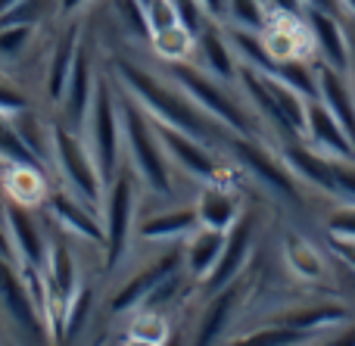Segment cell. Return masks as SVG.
<instances>
[{
  "mask_svg": "<svg viewBox=\"0 0 355 346\" xmlns=\"http://www.w3.org/2000/svg\"><path fill=\"white\" fill-rule=\"evenodd\" d=\"M50 19H60V0H19L10 10L0 12V28L6 25H47Z\"/></svg>",
  "mask_w": 355,
  "mask_h": 346,
  "instance_id": "obj_31",
  "label": "cell"
},
{
  "mask_svg": "<svg viewBox=\"0 0 355 346\" xmlns=\"http://www.w3.org/2000/svg\"><path fill=\"white\" fill-rule=\"evenodd\" d=\"M12 3H19V0H0V12H3V10H10Z\"/></svg>",
  "mask_w": 355,
  "mask_h": 346,
  "instance_id": "obj_45",
  "label": "cell"
},
{
  "mask_svg": "<svg viewBox=\"0 0 355 346\" xmlns=\"http://www.w3.org/2000/svg\"><path fill=\"white\" fill-rule=\"evenodd\" d=\"M193 62L200 69H206L209 75H215L218 81H225V85H237V78H240V56L234 53L221 22H212L196 37Z\"/></svg>",
  "mask_w": 355,
  "mask_h": 346,
  "instance_id": "obj_19",
  "label": "cell"
},
{
  "mask_svg": "<svg viewBox=\"0 0 355 346\" xmlns=\"http://www.w3.org/2000/svg\"><path fill=\"white\" fill-rule=\"evenodd\" d=\"M340 10H343L349 19H355V0H340Z\"/></svg>",
  "mask_w": 355,
  "mask_h": 346,
  "instance_id": "obj_43",
  "label": "cell"
},
{
  "mask_svg": "<svg viewBox=\"0 0 355 346\" xmlns=\"http://www.w3.org/2000/svg\"><path fill=\"white\" fill-rule=\"evenodd\" d=\"M110 10L119 22V31L131 41H150V28H147V16H144V3L141 0H110Z\"/></svg>",
  "mask_w": 355,
  "mask_h": 346,
  "instance_id": "obj_33",
  "label": "cell"
},
{
  "mask_svg": "<svg viewBox=\"0 0 355 346\" xmlns=\"http://www.w3.org/2000/svg\"><path fill=\"white\" fill-rule=\"evenodd\" d=\"M119 94V116H122V141L125 162L137 172L144 184V197L150 200H172L175 197V166L159 141L156 122L128 91L116 81Z\"/></svg>",
  "mask_w": 355,
  "mask_h": 346,
  "instance_id": "obj_2",
  "label": "cell"
},
{
  "mask_svg": "<svg viewBox=\"0 0 355 346\" xmlns=\"http://www.w3.org/2000/svg\"><path fill=\"white\" fill-rule=\"evenodd\" d=\"M166 75L200 106L206 116H212L231 135L243 137H259L262 135V119L252 112V106L246 103V97H237L231 91L234 85H225L215 75H209L206 69H200L193 60L184 62H168Z\"/></svg>",
  "mask_w": 355,
  "mask_h": 346,
  "instance_id": "obj_3",
  "label": "cell"
},
{
  "mask_svg": "<svg viewBox=\"0 0 355 346\" xmlns=\"http://www.w3.org/2000/svg\"><path fill=\"white\" fill-rule=\"evenodd\" d=\"M91 3H94V0H60V19H62V22L78 19Z\"/></svg>",
  "mask_w": 355,
  "mask_h": 346,
  "instance_id": "obj_40",
  "label": "cell"
},
{
  "mask_svg": "<svg viewBox=\"0 0 355 346\" xmlns=\"http://www.w3.org/2000/svg\"><path fill=\"white\" fill-rule=\"evenodd\" d=\"M97 78H100V72L94 69V53L81 41L75 62H72V72H69V81H66V91H62V100L56 106V122L69 125L75 131L85 128L87 110H91L94 91H97Z\"/></svg>",
  "mask_w": 355,
  "mask_h": 346,
  "instance_id": "obj_13",
  "label": "cell"
},
{
  "mask_svg": "<svg viewBox=\"0 0 355 346\" xmlns=\"http://www.w3.org/2000/svg\"><path fill=\"white\" fill-rule=\"evenodd\" d=\"M252 241H256V216L243 209V216L227 228V241H225V250H221V259H218V266L212 268V275L202 281V291L206 293L221 291V287L231 284L234 278H240L252 256Z\"/></svg>",
  "mask_w": 355,
  "mask_h": 346,
  "instance_id": "obj_15",
  "label": "cell"
},
{
  "mask_svg": "<svg viewBox=\"0 0 355 346\" xmlns=\"http://www.w3.org/2000/svg\"><path fill=\"white\" fill-rule=\"evenodd\" d=\"M225 241H227V231L209 228V225H196V228L181 241L184 272L190 275L193 284L202 287V281L212 275V268L218 266V259H221Z\"/></svg>",
  "mask_w": 355,
  "mask_h": 346,
  "instance_id": "obj_21",
  "label": "cell"
},
{
  "mask_svg": "<svg viewBox=\"0 0 355 346\" xmlns=\"http://www.w3.org/2000/svg\"><path fill=\"white\" fill-rule=\"evenodd\" d=\"M259 35H262V44L268 50V56L275 60V66L284 60L309 56V50H312V37H309L302 16H277V12H271L268 25Z\"/></svg>",
  "mask_w": 355,
  "mask_h": 346,
  "instance_id": "obj_20",
  "label": "cell"
},
{
  "mask_svg": "<svg viewBox=\"0 0 355 346\" xmlns=\"http://www.w3.org/2000/svg\"><path fill=\"white\" fill-rule=\"evenodd\" d=\"M306 19L309 37H312V53L318 62L337 69V72L349 75L352 69V41H349V28L340 22V12H327V10H312L309 6L302 12Z\"/></svg>",
  "mask_w": 355,
  "mask_h": 346,
  "instance_id": "obj_12",
  "label": "cell"
},
{
  "mask_svg": "<svg viewBox=\"0 0 355 346\" xmlns=\"http://www.w3.org/2000/svg\"><path fill=\"white\" fill-rule=\"evenodd\" d=\"M193 206H196L200 225L221 228V231H227L243 216L240 193L234 191L231 181H209V184H200V191H196V197H193Z\"/></svg>",
  "mask_w": 355,
  "mask_h": 346,
  "instance_id": "obj_22",
  "label": "cell"
},
{
  "mask_svg": "<svg viewBox=\"0 0 355 346\" xmlns=\"http://www.w3.org/2000/svg\"><path fill=\"white\" fill-rule=\"evenodd\" d=\"M309 144L315 150L327 156H337V159H355V144L352 137L346 135V128L340 125V119L321 103L318 97L309 100L306 106V131H302Z\"/></svg>",
  "mask_w": 355,
  "mask_h": 346,
  "instance_id": "obj_18",
  "label": "cell"
},
{
  "mask_svg": "<svg viewBox=\"0 0 355 346\" xmlns=\"http://www.w3.org/2000/svg\"><path fill=\"white\" fill-rule=\"evenodd\" d=\"M112 78H116L153 119H159V122H166V125H175V128H181V131H187V135L200 137V141L212 144V147L225 150V141L231 131H225L212 116H206L168 75L162 78L153 69H144L141 62H135V60H112Z\"/></svg>",
  "mask_w": 355,
  "mask_h": 346,
  "instance_id": "obj_1",
  "label": "cell"
},
{
  "mask_svg": "<svg viewBox=\"0 0 355 346\" xmlns=\"http://www.w3.org/2000/svg\"><path fill=\"white\" fill-rule=\"evenodd\" d=\"M144 203V184L137 172L122 162L116 178L106 184L103 193V268L106 275H116L125 268L135 247V225Z\"/></svg>",
  "mask_w": 355,
  "mask_h": 346,
  "instance_id": "obj_4",
  "label": "cell"
},
{
  "mask_svg": "<svg viewBox=\"0 0 355 346\" xmlns=\"http://www.w3.org/2000/svg\"><path fill=\"white\" fill-rule=\"evenodd\" d=\"M144 16H147L150 35H153V31H166V28H172V25H181L178 22L175 0H150V3H144Z\"/></svg>",
  "mask_w": 355,
  "mask_h": 346,
  "instance_id": "obj_36",
  "label": "cell"
},
{
  "mask_svg": "<svg viewBox=\"0 0 355 346\" xmlns=\"http://www.w3.org/2000/svg\"><path fill=\"white\" fill-rule=\"evenodd\" d=\"M94 315V284L91 281H81V287L75 291V297L69 300L66 312H62V328H60V343L78 340L81 331L87 328Z\"/></svg>",
  "mask_w": 355,
  "mask_h": 346,
  "instance_id": "obj_30",
  "label": "cell"
},
{
  "mask_svg": "<svg viewBox=\"0 0 355 346\" xmlns=\"http://www.w3.org/2000/svg\"><path fill=\"white\" fill-rule=\"evenodd\" d=\"M284 262L300 281H321L327 275V262L318 253L312 241L302 234H287L284 237Z\"/></svg>",
  "mask_w": 355,
  "mask_h": 346,
  "instance_id": "obj_26",
  "label": "cell"
},
{
  "mask_svg": "<svg viewBox=\"0 0 355 346\" xmlns=\"http://www.w3.org/2000/svg\"><path fill=\"white\" fill-rule=\"evenodd\" d=\"M315 69H318V100L340 119V125L346 128V135L352 137L355 144V85L346 72H337V69L324 66V62L315 60Z\"/></svg>",
  "mask_w": 355,
  "mask_h": 346,
  "instance_id": "obj_23",
  "label": "cell"
},
{
  "mask_svg": "<svg viewBox=\"0 0 355 346\" xmlns=\"http://www.w3.org/2000/svg\"><path fill=\"white\" fill-rule=\"evenodd\" d=\"M147 44L156 60H162L166 66L168 62L193 60V50H196V37L190 35L184 25H172V28H166V31H153Z\"/></svg>",
  "mask_w": 355,
  "mask_h": 346,
  "instance_id": "obj_28",
  "label": "cell"
},
{
  "mask_svg": "<svg viewBox=\"0 0 355 346\" xmlns=\"http://www.w3.org/2000/svg\"><path fill=\"white\" fill-rule=\"evenodd\" d=\"M78 47H81L78 19H69L66 31H60V37L50 44V53H47V60H44V72H41V100L50 106V110L60 106Z\"/></svg>",
  "mask_w": 355,
  "mask_h": 346,
  "instance_id": "obj_16",
  "label": "cell"
},
{
  "mask_svg": "<svg viewBox=\"0 0 355 346\" xmlns=\"http://www.w3.org/2000/svg\"><path fill=\"white\" fill-rule=\"evenodd\" d=\"M31 100L28 94H22L16 85H10V81L3 78V72H0V112H10V116H16V112L28 110Z\"/></svg>",
  "mask_w": 355,
  "mask_h": 346,
  "instance_id": "obj_38",
  "label": "cell"
},
{
  "mask_svg": "<svg viewBox=\"0 0 355 346\" xmlns=\"http://www.w3.org/2000/svg\"><path fill=\"white\" fill-rule=\"evenodd\" d=\"M225 153L237 162L243 172H250L252 178H259L265 187H271L275 193L287 200H300V178L290 172V166L284 162L281 153L268 150L259 137H243V135H227Z\"/></svg>",
  "mask_w": 355,
  "mask_h": 346,
  "instance_id": "obj_8",
  "label": "cell"
},
{
  "mask_svg": "<svg viewBox=\"0 0 355 346\" xmlns=\"http://www.w3.org/2000/svg\"><path fill=\"white\" fill-rule=\"evenodd\" d=\"M200 225L193 203H168L159 209H141L135 225V241L141 243H181Z\"/></svg>",
  "mask_w": 355,
  "mask_h": 346,
  "instance_id": "obj_14",
  "label": "cell"
},
{
  "mask_svg": "<svg viewBox=\"0 0 355 346\" xmlns=\"http://www.w3.org/2000/svg\"><path fill=\"white\" fill-rule=\"evenodd\" d=\"M202 6H206V12L215 19V22H225V6L227 0H200Z\"/></svg>",
  "mask_w": 355,
  "mask_h": 346,
  "instance_id": "obj_41",
  "label": "cell"
},
{
  "mask_svg": "<svg viewBox=\"0 0 355 346\" xmlns=\"http://www.w3.org/2000/svg\"><path fill=\"white\" fill-rule=\"evenodd\" d=\"M346 28H349V41H352V56H355V19H349V25H346Z\"/></svg>",
  "mask_w": 355,
  "mask_h": 346,
  "instance_id": "obj_44",
  "label": "cell"
},
{
  "mask_svg": "<svg viewBox=\"0 0 355 346\" xmlns=\"http://www.w3.org/2000/svg\"><path fill=\"white\" fill-rule=\"evenodd\" d=\"M306 3V10L312 6V10H327V12H343L340 10V0H302Z\"/></svg>",
  "mask_w": 355,
  "mask_h": 346,
  "instance_id": "obj_42",
  "label": "cell"
},
{
  "mask_svg": "<svg viewBox=\"0 0 355 346\" xmlns=\"http://www.w3.org/2000/svg\"><path fill=\"white\" fill-rule=\"evenodd\" d=\"M0 184L10 200H19L25 206H41L47 197V172L37 166H12V162H0Z\"/></svg>",
  "mask_w": 355,
  "mask_h": 346,
  "instance_id": "obj_24",
  "label": "cell"
},
{
  "mask_svg": "<svg viewBox=\"0 0 355 346\" xmlns=\"http://www.w3.org/2000/svg\"><path fill=\"white\" fill-rule=\"evenodd\" d=\"M81 135H85L87 147H91L94 162H97L103 181L110 184L125 162L122 116H119V94H116V78H112V72H100L97 91H94V100H91V110H87Z\"/></svg>",
  "mask_w": 355,
  "mask_h": 346,
  "instance_id": "obj_5",
  "label": "cell"
},
{
  "mask_svg": "<svg viewBox=\"0 0 355 346\" xmlns=\"http://www.w3.org/2000/svg\"><path fill=\"white\" fill-rule=\"evenodd\" d=\"M352 318V312L340 303H315V306H300V309H290V312H281L277 322H287L293 328H302V331H327V328H340Z\"/></svg>",
  "mask_w": 355,
  "mask_h": 346,
  "instance_id": "obj_25",
  "label": "cell"
},
{
  "mask_svg": "<svg viewBox=\"0 0 355 346\" xmlns=\"http://www.w3.org/2000/svg\"><path fill=\"white\" fill-rule=\"evenodd\" d=\"M175 10H178V22H181L193 37H200L202 31L215 22L200 0H175Z\"/></svg>",
  "mask_w": 355,
  "mask_h": 346,
  "instance_id": "obj_35",
  "label": "cell"
},
{
  "mask_svg": "<svg viewBox=\"0 0 355 346\" xmlns=\"http://www.w3.org/2000/svg\"><path fill=\"white\" fill-rule=\"evenodd\" d=\"M268 6L265 0H227L225 6V22L231 28H243V31H262L268 25Z\"/></svg>",
  "mask_w": 355,
  "mask_h": 346,
  "instance_id": "obj_32",
  "label": "cell"
},
{
  "mask_svg": "<svg viewBox=\"0 0 355 346\" xmlns=\"http://www.w3.org/2000/svg\"><path fill=\"white\" fill-rule=\"evenodd\" d=\"M41 216L53 228H60L62 234L75 237L78 243H91V247L103 250V218H100V209H94L91 203L75 197L62 184L47 191V197L41 203Z\"/></svg>",
  "mask_w": 355,
  "mask_h": 346,
  "instance_id": "obj_10",
  "label": "cell"
},
{
  "mask_svg": "<svg viewBox=\"0 0 355 346\" xmlns=\"http://www.w3.org/2000/svg\"><path fill=\"white\" fill-rule=\"evenodd\" d=\"M37 212H41V206H25L6 197V231H10L19 272H44L50 228L47 218H41Z\"/></svg>",
  "mask_w": 355,
  "mask_h": 346,
  "instance_id": "obj_11",
  "label": "cell"
},
{
  "mask_svg": "<svg viewBox=\"0 0 355 346\" xmlns=\"http://www.w3.org/2000/svg\"><path fill=\"white\" fill-rule=\"evenodd\" d=\"M243 340L246 343H268V346H300V343H312L315 334L312 331L293 328V325H287V322H275V325H265V328L246 334Z\"/></svg>",
  "mask_w": 355,
  "mask_h": 346,
  "instance_id": "obj_34",
  "label": "cell"
},
{
  "mask_svg": "<svg viewBox=\"0 0 355 346\" xmlns=\"http://www.w3.org/2000/svg\"><path fill=\"white\" fill-rule=\"evenodd\" d=\"M156 122V131H159V141L166 147L168 159H172L175 172H184L187 178H193L196 184H209V181H231V168L221 159L218 147L200 141V137L187 135V131L175 128V125H166L159 119Z\"/></svg>",
  "mask_w": 355,
  "mask_h": 346,
  "instance_id": "obj_7",
  "label": "cell"
},
{
  "mask_svg": "<svg viewBox=\"0 0 355 346\" xmlns=\"http://www.w3.org/2000/svg\"><path fill=\"white\" fill-rule=\"evenodd\" d=\"M172 337V322L162 309H141L128 312V328H125V340L128 343H147V346H162Z\"/></svg>",
  "mask_w": 355,
  "mask_h": 346,
  "instance_id": "obj_27",
  "label": "cell"
},
{
  "mask_svg": "<svg viewBox=\"0 0 355 346\" xmlns=\"http://www.w3.org/2000/svg\"><path fill=\"white\" fill-rule=\"evenodd\" d=\"M50 166H53L56 178L66 191H72L75 197H81L85 203H91L94 209L103 212V193L106 181L100 175L94 153L87 147L85 135L69 125L53 119V150H50Z\"/></svg>",
  "mask_w": 355,
  "mask_h": 346,
  "instance_id": "obj_6",
  "label": "cell"
},
{
  "mask_svg": "<svg viewBox=\"0 0 355 346\" xmlns=\"http://www.w3.org/2000/svg\"><path fill=\"white\" fill-rule=\"evenodd\" d=\"M246 275L234 278L231 284H225L221 291H212L206 300V309H202L200 322H196V343H221L227 337V328L234 325V315H237V306L243 300V287H246Z\"/></svg>",
  "mask_w": 355,
  "mask_h": 346,
  "instance_id": "obj_17",
  "label": "cell"
},
{
  "mask_svg": "<svg viewBox=\"0 0 355 346\" xmlns=\"http://www.w3.org/2000/svg\"><path fill=\"white\" fill-rule=\"evenodd\" d=\"M268 12H277V16H302L306 12V3L302 0H265Z\"/></svg>",
  "mask_w": 355,
  "mask_h": 346,
  "instance_id": "obj_39",
  "label": "cell"
},
{
  "mask_svg": "<svg viewBox=\"0 0 355 346\" xmlns=\"http://www.w3.org/2000/svg\"><path fill=\"white\" fill-rule=\"evenodd\" d=\"M327 231L337 241H352L355 243V203H340L337 209L327 216Z\"/></svg>",
  "mask_w": 355,
  "mask_h": 346,
  "instance_id": "obj_37",
  "label": "cell"
},
{
  "mask_svg": "<svg viewBox=\"0 0 355 346\" xmlns=\"http://www.w3.org/2000/svg\"><path fill=\"white\" fill-rule=\"evenodd\" d=\"M184 268V253H181V243H166L159 256H153L150 262H141L116 291L106 297V312L110 315H128V312L141 309L147 303V297L156 291L162 278H168L172 272Z\"/></svg>",
  "mask_w": 355,
  "mask_h": 346,
  "instance_id": "obj_9",
  "label": "cell"
},
{
  "mask_svg": "<svg viewBox=\"0 0 355 346\" xmlns=\"http://www.w3.org/2000/svg\"><path fill=\"white\" fill-rule=\"evenodd\" d=\"M37 35H41L37 25H6V28H0V72L22 66V60L35 50Z\"/></svg>",
  "mask_w": 355,
  "mask_h": 346,
  "instance_id": "obj_29",
  "label": "cell"
}]
</instances>
